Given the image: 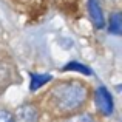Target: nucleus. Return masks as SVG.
I'll use <instances>...</instances> for the list:
<instances>
[{
    "instance_id": "obj_5",
    "label": "nucleus",
    "mask_w": 122,
    "mask_h": 122,
    "mask_svg": "<svg viewBox=\"0 0 122 122\" xmlns=\"http://www.w3.org/2000/svg\"><path fill=\"white\" fill-rule=\"evenodd\" d=\"M51 79V76L48 74H33L31 76V90H39L43 83H46Z\"/></svg>"
},
{
    "instance_id": "obj_3",
    "label": "nucleus",
    "mask_w": 122,
    "mask_h": 122,
    "mask_svg": "<svg viewBox=\"0 0 122 122\" xmlns=\"http://www.w3.org/2000/svg\"><path fill=\"white\" fill-rule=\"evenodd\" d=\"M88 9H90V15H91L94 25L97 28H102L104 26V15H102L99 0H88Z\"/></svg>"
},
{
    "instance_id": "obj_2",
    "label": "nucleus",
    "mask_w": 122,
    "mask_h": 122,
    "mask_svg": "<svg viewBox=\"0 0 122 122\" xmlns=\"http://www.w3.org/2000/svg\"><path fill=\"white\" fill-rule=\"evenodd\" d=\"M96 105L105 116L113 113V97L105 86H101L96 91Z\"/></svg>"
},
{
    "instance_id": "obj_7",
    "label": "nucleus",
    "mask_w": 122,
    "mask_h": 122,
    "mask_svg": "<svg viewBox=\"0 0 122 122\" xmlns=\"http://www.w3.org/2000/svg\"><path fill=\"white\" fill-rule=\"evenodd\" d=\"M66 70H77V71L83 73V74H91V71H90L86 66L83 65H79V63H70L68 66H66Z\"/></svg>"
},
{
    "instance_id": "obj_9",
    "label": "nucleus",
    "mask_w": 122,
    "mask_h": 122,
    "mask_svg": "<svg viewBox=\"0 0 122 122\" xmlns=\"http://www.w3.org/2000/svg\"><path fill=\"white\" fill-rule=\"evenodd\" d=\"M68 122H93V119L90 116H86V114H81V116H76L73 119H70Z\"/></svg>"
},
{
    "instance_id": "obj_8",
    "label": "nucleus",
    "mask_w": 122,
    "mask_h": 122,
    "mask_svg": "<svg viewBox=\"0 0 122 122\" xmlns=\"http://www.w3.org/2000/svg\"><path fill=\"white\" fill-rule=\"evenodd\" d=\"M0 122H15L14 116L5 110H0Z\"/></svg>"
},
{
    "instance_id": "obj_1",
    "label": "nucleus",
    "mask_w": 122,
    "mask_h": 122,
    "mask_svg": "<svg viewBox=\"0 0 122 122\" xmlns=\"http://www.w3.org/2000/svg\"><path fill=\"white\" fill-rule=\"evenodd\" d=\"M85 99H86V88L77 82L60 83L53 90V102L62 111L76 110L85 102Z\"/></svg>"
},
{
    "instance_id": "obj_6",
    "label": "nucleus",
    "mask_w": 122,
    "mask_h": 122,
    "mask_svg": "<svg viewBox=\"0 0 122 122\" xmlns=\"http://www.w3.org/2000/svg\"><path fill=\"white\" fill-rule=\"evenodd\" d=\"M122 30V23H121V14H113L110 19V31L113 34H119Z\"/></svg>"
},
{
    "instance_id": "obj_4",
    "label": "nucleus",
    "mask_w": 122,
    "mask_h": 122,
    "mask_svg": "<svg viewBox=\"0 0 122 122\" xmlns=\"http://www.w3.org/2000/svg\"><path fill=\"white\" fill-rule=\"evenodd\" d=\"M36 110L31 105H23L17 110V116L14 117L15 122H36Z\"/></svg>"
}]
</instances>
